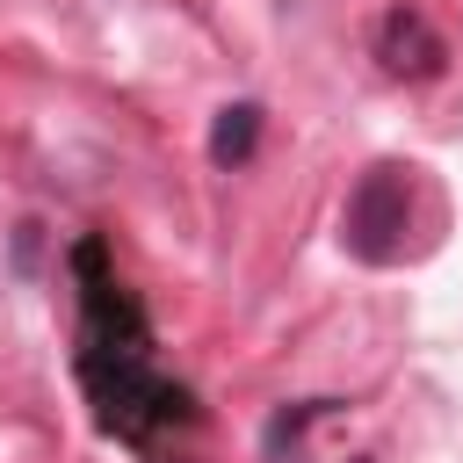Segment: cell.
Masks as SVG:
<instances>
[{"label":"cell","instance_id":"cell-1","mask_svg":"<svg viewBox=\"0 0 463 463\" xmlns=\"http://www.w3.org/2000/svg\"><path fill=\"white\" fill-rule=\"evenodd\" d=\"M405 224H412V181H405L398 166H369V174L354 181L347 210H340V246H347L354 260L383 268V260L405 253Z\"/></svg>","mask_w":463,"mask_h":463},{"label":"cell","instance_id":"cell-2","mask_svg":"<svg viewBox=\"0 0 463 463\" xmlns=\"http://www.w3.org/2000/svg\"><path fill=\"white\" fill-rule=\"evenodd\" d=\"M376 58H383V72H398V80H434V72L449 65V43H441V29H434L420 7H391L383 29H376Z\"/></svg>","mask_w":463,"mask_h":463},{"label":"cell","instance_id":"cell-3","mask_svg":"<svg viewBox=\"0 0 463 463\" xmlns=\"http://www.w3.org/2000/svg\"><path fill=\"white\" fill-rule=\"evenodd\" d=\"M253 145H260V109L253 101H224L217 123H210V159L239 166V159H253Z\"/></svg>","mask_w":463,"mask_h":463},{"label":"cell","instance_id":"cell-4","mask_svg":"<svg viewBox=\"0 0 463 463\" xmlns=\"http://www.w3.org/2000/svg\"><path fill=\"white\" fill-rule=\"evenodd\" d=\"M326 412H333L326 398H304V405H289V412H275V420H268V434H260V441H268V456H282L289 441H304V427H311V420H326Z\"/></svg>","mask_w":463,"mask_h":463}]
</instances>
